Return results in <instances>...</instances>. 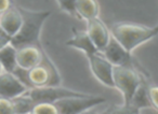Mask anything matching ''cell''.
Returning <instances> with one entry per match:
<instances>
[{"label":"cell","mask_w":158,"mask_h":114,"mask_svg":"<svg viewBox=\"0 0 158 114\" xmlns=\"http://www.w3.org/2000/svg\"><path fill=\"white\" fill-rule=\"evenodd\" d=\"M14 114H25V113H14Z\"/></svg>","instance_id":"83f0119b"},{"label":"cell","mask_w":158,"mask_h":114,"mask_svg":"<svg viewBox=\"0 0 158 114\" xmlns=\"http://www.w3.org/2000/svg\"><path fill=\"white\" fill-rule=\"evenodd\" d=\"M104 56L113 64V66L123 67H135L132 53L127 51L114 37H110V40L106 48L102 51Z\"/></svg>","instance_id":"52a82bcc"},{"label":"cell","mask_w":158,"mask_h":114,"mask_svg":"<svg viewBox=\"0 0 158 114\" xmlns=\"http://www.w3.org/2000/svg\"><path fill=\"white\" fill-rule=\"evenodd\" d=\"M73 30H74L73 31V36L70 39H68L66 41V45L75 48V50L80 51L86 56H89V55L93 54V53L99 52V50L95 48L94 43L90 39L87 31L76 30L75 28Z\"/></svg>","instance_id":"7c38bea8"},{"label":"cell","mask_w":158,"mask_h":114,"mask_svg":"<svg viewBox=\"0 0 158 114\" xmlns=\"http://www.w3.org/2000/svg\"><path fill=\"white\" fill-rule=\"evenodd\" d=\"M12 103H13L14 111L15 113H25V114H31V110L34 109L36 102L31 99V97L27 94V92L25 94L18 96L15 98L11 99Z\"/></svg>","instance_id":"2e32d148"},{"label":"cell","mask_w":158,"mask_h":114,"mask_svg":"<svg viewBox=\"0 0 158 114\" xmlns=\"http://www.w3.org/2000/svg\"><path fill=\"white\" fill-rule=\"evenodd\" d=\"M28 88L15 77L13 72L3 71L0 74V97L13 99L25 94Z\"/></svg>","instance_id":"9c48e42d"},{"label":"cell","mask_w":158,"mask_h":114,"mask_svg":"<svg viewBox=\"0 0 158 114\" xmlns=\"http://www.w3.org/2000/svg\"><path fill=\"white\" fill-rule=\"evenodd\" d=\"M12 38L0 27V48H5L6 45H8L9 43H11Z\"/></svg>","instance_id":"603a6c76"},{"label":"cell","mask_w":158,"mask_h":114,"mask_svg":"<svg viewBox=\"0 0 158 114\" xmlns=\"http://www.w3.org/2000/svg\"><path fill=\"white\" fill-rule=\"evenodd\" d=\"M87 58L93 77L103 85L107 87H114V80H113L114 66L104 56L103 53L99 51L87 56Z\"/></svg>","instance_id":"8992f818"},{"label":"cell","mask_w":158,"mask_h":114,"mask_svg":"<svg viewBox=\"0 0 158 114\" xmlns=\"http://www.w3.org/2000/svg\"><path fill=\"white\" fill-rule=\"evenodd\" d=\"M20 8L23 23L20 30L11 39V44L15 48L26 45H40V35L44 22L51 15L50 11H34Z\"/></svg>","instance_id":"6da1fadb"},{"label":"cell","mask_w":158,"mask_h":114,"mask_svg":"<svg viewBox=\"0 0 158 114\" xmlns=\"http://www.w3.org/2000/svg\"><path fill=\"white\" fill-rule=\"evenodd\" d=\"M149 93V99H151L152 108L158 111V86H149L148 88Z\"/></svg>","instance_id":"7402d4cb"},{"label":"cell","mask_w":158,"mask_h":114,"mask_svg":"<svg viewBox=\"0 0 158 114\" xmlns=\"http://www.w3.org/2000/svg\"><path fill=\"white\" fill-rule=\"evenodd\" d=\"M62 11L73 16H77L76 13V1L77 0H55Z\"/></svg>","instance_id":"d6986e66"},{"label":"cell","mask_w":158,"mask_h":114,"mask_svg":"<svg viewBox=\"0 0 158 114\" xmlns=\"http://www.w3.org/2000/svg\"><path fill=\"white\" fill-rule=\"evenodd\" d=\"M0 64L2 66L3 70L8 72H13L14 69L18 67L16 48L11 43L0 48Z\"/></svg>","instance_id":"5bb4252c"},{"label":"cell","mask_w":158,"mask_h":114,"mask_svg":"<svg viewBox=\"0 0 158 114\" xmlns=\"http://www.w3.org/2000/svg\"><path fill=\"white\" fill-rule=\"evenodd\" d=\"M82 114H103V113H101V112L97 111V110H94V108H93V109H90V110H88V111L84 112Z\"/></svg>","instance_id":"d4e9b609"},{"label":"cell","mask_w":158,"mask_h":114,"mask_svg":"<svg viewBox=\"0 0 158 114\" xmlns=\"http://www.w3.org/2000/svg\"><path fill=\"white\" fill-rule=\"evenodd\" d=\"M31 114H59V111L54 103L38 102L31 110Z\"/></svg>","instance_id":"ac0fdd59"},{"label":"cell","mask_w":158,"mask_h":114,"mask_svg":"<svg viewBox=\"0 0 158 114\" xmlns=\"http://www.w3.org/2000/svg\"><path fill=\"white\" fill-rule=\"evenodd\" d=\"M86 31L90 37V39L92 40V42L94 43L95 48L100 52H102L106 48V45L110 40V37H112L110 30L100 17L87 21Z\"/></svg>","instance_id":"ba28073f"},{"label":"cell","mask_w":158,"mask_h":114,"mask_svg":"<svg viewBox=\"0 0 158 114\" xmlns=\"http://www.w3.org/2000/svg\"><path fill=\"white\" fill-rule=\"evenodd\" d=\"M3 71H5V70H3L2 66H1V64H0V74H1V73H2V72H3Z\"/></svg>","instance_id":"4316f807"},{"label":"cell","mask_w":158,"mask_h":114,"mask_svg":"<svg viewBox=\"0 0 158 114\" xmlns=\"http://www.w3.org/2000/svg\"><path fill=\"white\" fill-rule=\"evenodd\" d=\"M23 23V16L20 8L11 6L7 11L0 14V27L10 36L13 37L20 30Z\"/></svg>","instance_id":"8fae6325"},{"label":"cell","mask_w":158,"mask_h":114,"mask_svg":"<svg viewBox=\"0 0 158 114\" xmlns=\"http://www.w3.org/2000/svg\"><path fill=\"white\" fill-rule=\"evenodd\" d=\"M105 102L106 99L104 97L85 94L82 96L61 99L54 104L59 111V114H82L84 112Z\"/></svg>","instance_id":"277c9868"},{"label":"cell","mask_w":158,"mask_h":114,"mask_svg":"<svg viewBox=\"0 0 158 114\" xmlns=\"http://www.w3.org/2000/svg\"><path fill=\"white\" fill-rule=\"evenodd\" d=\"M100 6L97 0H77L76 13L77 16L82 20L90 21L92 18L99 17Z\"/></svg>","instance_id":"4fadbf2b"},{"label":"cell","mask_w":158,"mask_h":114,"mask_svg":"<svg viewBox=\"0 0 158 114\" xmlns=\"http://www.w3.org/2000/svg\"><path fill=\"white\" fill-rule=\"evenodd\" d=\"M148 88H149V86L145 83V81H143L142 83H141V85L138 87L136 92L134 93L130 103L140 110L144 109V108H152Z\"/></svg>","instance_id":"9a60e30c"},{"label":"cell","mask_w":158,"mask_h":114,"mask_svg":"<svg viewBox=\"0 0 158 114\" xmlns=\"http://www.w3.org/2000/svg\"><path fill=\"white\" fill-rule=\"evenodd\" d=\"M11 0H0V14L11 7Z\"/></svg>","instance_id":"cb8c5ba5"},{"label":"cell","mask_w":158,"mask_h":114,"mask_svg":"<svg viewBox=\"0 0 158 114\" xmlns=\"http://www.w3.org/2000/svg\"><path fill=\"white\" fill-rule=\"evenodd\" d=\"M13 73L15 74V77L18 78V79L20 80V81L22 82V83L24 84L27 88H28V89L33 88V87H31V82H29V79H28V70H26V69H23V68H21V67L18 66L15 69H14Z\"/></svg>","instance_id":"ffe728a7"},{"label":"cell","mask_w":158,"mask_h":114,"mask_svg":"<svg viewBox=\"0 0 158 114\" xmlns=\"http://www.w3.org/2000/svg\"><path fill=\"white\" fill-rule=\"evenodd\" d=\"M44 50L42 45H26L16 48V62L18 66L23 69L34 68L40 64Z\"/></svg>","instance_id":"30bf717a"},{"label":"cell","mask_w":158,"mask_h":114,"mask_svg":"<svg viewBox=\"0 0 158 114\" xmlns=\"http://www.w3.org/2000/svg\"><path fill=\"white\" fill-rule=\"evenodd\" d=\"M27 94L31 97L36 103L38 102H49L55 103L56 101L68 97L82 96L86 93L77 92L69 88L62 87L61 85L57 86H44V87H34L27 90Z\"/></svg>","instance_id":"5b68a950"},{"label":"cell","mask_w":158,"mask_h":114,"mask_svg":"<svg viewBox=\"0 0 158 114\" xmlns=\"http://www.w3.org/2000/svg\"><path fill=\"white\" fill-rule=\"evenodd\" d=\"M154 29H155L156 33H157V36H158V24H157V25H155V26H154Z\"/></svg>","instance_id":"484cf974"},{"label":"cell","mask_w":158,"mask_h":114,"mask_svg":"<svg viewBox=\"0 0 158 114\" xmlns=\"http://www.w3.org/2000/svg\"><path fill=\"white\" fill-rule=\"evenodd\" d=\"M112 36L129 52H133L138 46L157 37L153 27L134 23H117L110 29Z\"/></svg>","instance_id":"7a4b0ae2"},{"label":"cell","mask_w":158,"mask_h":114,"mask_svg":"<svg viewBox=\"0 0 158 114\" xmlns=\"http://www.w3.org/2000/svg\"><path fill=\"white\" fill-rule=\"evenodd\" d=\"M14 107L11 99L0 97V114H14Z\"/></svg>","instance_id":"44dd1931"},{"label":"cell","mask_w":158,"mask_h":114,"mask_svg":"<svg viewBox=\"0 0 158 114\" xmlns=\"http://www.w3.org/2000/svg\"><path fill=\"white\" fill-rule=\"evenodd\" d=\"M114 88H117L121 93L123 102L129 104L134 93L144 80L135 67H123L114 66L113 72Z\"/></svg>","instance_id":"3957f363"},{"label":"cell","mask_w":158,"mask_h":114,"mask_svg":"<svg viewBox=\"0 0 158 114\" xmlns=\"http://www.w3.org/2000/svg\"><path fill=\"white\" fill-rule=\"evenodd\" d=\"M103 114H141V110L132 105L131 103L129 104L123 103V104L112 105L106 111H104Z\"/></svg>","instance_id":"e0dca14e"}]
</instances>
